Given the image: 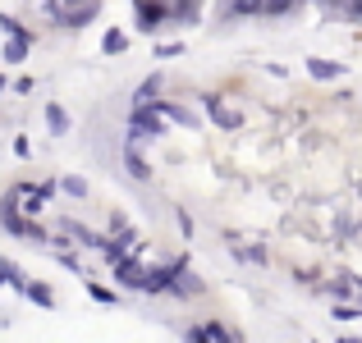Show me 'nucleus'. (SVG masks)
<instances>
[{
  "instance_id": "7ed1b4c3",
  "label": "nucleus",
  "mask_w": 362,
  "mask_h": 343,
  "mask_svg": "<svg viewBox=\"0 0 362 343\" xmlns=\"http://www.w3.org/2000/svg\"><path fill=\"white\" fill-rule=\"evenodd\" d=\"M184 343H243V339L234 335V330H225L221 320H206V325H188Z\"/></svg>"
},
{
  "instance_id": "39448f33",
  "label": "nucleus",
  "mask_w": 362,
  "mask_h": 343,
  "mask_svg": "<svg viewBox=\"0 0 362 343\" xmlns=\"http://www.w3.org/2000/svg\"><path fill=\"white\" fill-rule=\"evenodd\" d=\"M133 18H138L142 32H156V28L170 18V9L165 5H151V0H138V5H133Z\"/></svg>"
},
{
  "instance_id": "ddd939ff",
  "label": "nucleus",
  "mask_w": 362,
  "mask_h": 343,
  "mask_svg": "<svg viewBox=\"0 0 362 343\" xmlns=\"http://www.w3.org/2000/svg\"><path fill=\"white\" fill-rule=\"evenodd\" d=\"M124 165H129V174H133V179H142V183L151 179V165L142 160V151H129V147H124Z\"/></svg>"
},
{
  "instance_id": "4468645a",
  "label": "nucleus",
  "mask_w": 362,
  "mask_h": 343,
  "mask_svg": "<svg viewBox=\"0 0 362 343\" xmlns=\"http://www.w3.org/2000/svg\"><path fill=\"white\" fill-rule=\"evenodd\" d=\"M170 293H175V298H197V293H202V279H197V275H179V279H175V289H170Z\"/></svg>"
},
{
  "instance_id": "423d86ee",
  "label": "nucleus",
  "mask_w": 362,
  "mask_h": 343,
  "mask_svg": "<svg viewBox=\"0 0 362 343\" xmlns=\"http://www.w3.org/2000/svg\"><path fill=\"white\" fill-rule=\"evenodd\" d=\"M151 110H156L160 119H170V124H184V128H197V114L188 110V106H175V101H151Z\"/></svg>"
},
{
  "instance_id": "9d476101",
  "label": "nucleus",
  "mask_w": 362,
  "mask_h": 343,
  "mask_svg": "<svg viewBox=\"0 0 362 343\" xmlns=\"http://www.w3.org/2000/svg\"><path fill=\"white\" fill-rule=\"evenodd\" d=\"M308 73H312V78H321V83H330V78H339V73H344V64H335V60H321V55H312V60H308Z\"/></svg>"
},
{
  "instance_id": "f03ea898",
  "label": "nucleus",
  "mask_w": 362,
  "mask_h": 343,
  "mask_svg": "<svg viewBox=\"0 0 362 343\" xmlns=\"http://www.w3.org/2000/svg\"><path fill=\"white\" fill-rule=\"evenodd\" d=\"M18 188H9L5 193V202H0V229H5V234H14V238H28V224L33 220H23V211H18Z\"/></svg>"
},
{
  "instance_id": "bb28decb",
  "label": "nucleus",
  "mask_w": 362,
  "mask_h": 343,
  "mask_svg": "<svg viewBox=\"0 0 362 343\" xmlns=\"http://www.w3.org/2000/svg\"><path fill=\"white\" fill-rule=\"evenodd\" d=\"M362 307H335V320H354Z\"/></svg>"
},
{
  "instance_id": "dca6fc26",
  "label": "nucleus",
  "mask_w": 362,
  "mask_h": 343,
  "mask_svg": "<svg viewBox=\"0 0 362 343\" xmlns=\"http://www.w3.org/2000/svg\"><path fill=\"white\" fill-rule=\"evenodd\" d=\"M60 183V193H69V197H88V179H78V174H64V179H55Z\"/></svg>"
},
{
  "instance_id": "9b49d317",
  "label": "nucleus",
  "mask_w": 362,
  "mask_h": 343,
  "mask_svg": "<svg viewBox=\"0 0 362 343\" xmlns=\"http://www.w3.org/2000/svg\"><path fill=\"white\" fill-rule=\"evenodd\" d=\"M151 101H160V73L142 78V83H138V92H133V106H151Z\"/></svg>"
},
{
  "instance_id": "20e7f679",
  "label": "nucleus",
  "mask_w": 362,
  "mask_h": 343,
  "mask_svg": "<svg viewBox=\"0 0 362 343\" xmlns=\"http://www.w3.org/2000/svg\"><path fill=\"white\" fill-rule=\"evenodd\" d=\"M110 270H115V284H124V289H142V279H147V270H142V247H133V256H124Z\"/></svg>"
},
{
  "instance_id": "f3484780",
  "label": "nucleus",
  "mask_w": 362,
  "mask_h": 343,
  "mask_svg": "<svg viewBox=\"0 0 362 343\" xmlns=\"http://www.w3.org/2000/svg\"><path fill=\"white\" fill-rule=\"evenodd\" d=\"M28 51H33V42H5V64H23Z\"/></svg>"
},
{
  "instance_id": "aec40b11",
  "label": "nucleus",
  "mask_w": 362,
  "mask_h": 343,
  "mask_svg": "<svg viewBox=\"0 0 362 343\" xmlns=\"http://www.w3.org/2000/svg\"><path fill=\"white\" fill-rule=\"evenodd\" d=\"M230 14L234 18H247V14H262V5H257V0H239V5H230Z\"/></svg>"
},
{
  "instance_id": "c85d7f7f",
  "label": "nucleus",
  "mask_w": 362,
  "mask_h": 343,
  "mask_svg": "<svg viewBox=\"0 0 362 343\" xmlns=\"http://www.w3.org/2000/svg\"><path fill=\"white\" fill-rule=\"evenodd\" d=\"M339 343H362V339H349V335H344V339H339Z\"/></svg>"
},
{
  "instance_id": "c756f323",
  "label": "nucleus",
  "mask_w": 362,
  "mask_h": 343,
  "mask_svg": "<svg viewBox=\"0 0 362 343\" xmlns=\"http://www.w3.org/2000/svg\"><path fill=\"white\" fill-rule=\"evenodd\" d=\"M0 92H5V73H0Z\"/></svg>"
},
{
  "instance_id": "0eeeda50",
  "label": "nucleus",
  "mask_w": 362,
  "mask_h": 343,
  "mask_svg": "<svg viewBox=\"0 0 362 343\" xmlns=\"http://www.w3.org/2000/svg\"><path fill=\"white\" fill-rule=\"evenodd\" d=\"M23 298H28V302H37V307H46V311L55 307V289H51V284H46V279H28Z\"/></svg>"
},
{
  "instance_id": "2eb2a0df",
  "label": "nucleus",
  "mask_w": 362,
  "mask_h": 343,
  "mask_svg": "<svg viewBox=\"0 0 362 343\" xmlns=\"http://www.w3.org/2000/svg\"><path fill=\"white\" fill-rule=\"evenodd\" d=\"M101 51H106V55H124V51H129V37H124L119 28H110V32L101 37Z\"/></svg>"
},
{
  "instance_id": "6ab92c4d",
  "label": "nucleus",
  "mask_w": 362,
  "mask_h": 343,
  "mask_svg": "<svg viewBox=\"0 0 362 343\" xmlns=\"http://www.w3.org/2000/svg\"><path fill=\"white\" fill-rule=\"evenodd\" d=\"M234 256H239V261H247V265H266V252H262V247H239Z\"/></svg>"
},
{
  "instance_id": "a878e982",
  "label": "nucleus",
  "mask_w": 362,
  "mask_h": 343,
  "mask_svg": "<svg viewBox=\"0 0 362 343\" xmlns=\"http://www.w3.org/2000/svg\"><path fill=\"white\" fill-rule=\"evenodd\" d=\"M179 234H184V238H193V220H188V211H179Z\"/></svg>"
},
{
  "instance_id": "a211bd4d",
  "label": "nucleus",
  "mask_w": 362,
  "mask_h": 343,
  "mask_svg": "<svg viewBox=\"0 0 362 343\" xmlns=\"http://www.w3.org/2000/svg\"><path fill=\"white\" fill-rule=\"evenodd\" d=\"M92 302H101V307H119V293L115 289H106V284H92Z\"/></svg>"
},
{
  "instance_id": "412c9836",
  "label": "nucleus",
  "mask_w": 362,
  "mask_h": 343,
  "mask_svg": "<svg viewBox=\"0 0 362 343\" xmlns=\"http://www.w3.org/2000/svg\"><path fill=\"white\" fill-rule=\"evenodd\" d=\"M28 243H42V247L51 243V234H46V224H37V220L28 224Z\"/></svg>"
},
{
  "instance_id": "f257e3e1",
  "label": "nucleus",
  "mask_w": 362,
  "mask_h": 343,
  "mask_svg": "<svg viewBox=\"0 0 362 343\" xmlns=\"http://www.w3.org/2000/svg\"><path fill=\"white\" fill-rule=\"evenodd\" d=\"M160 133H165V119H160L156 110L151 106H133L129 110V138H160Z\"/></svg>"
},
{
  "instance_id": "b1692460",
  "label": "nucleus",
  "mask_w": 362,
  "mask_h": 343,
  "mask_svg": "<svg viewBox=\"0 0 362 343\" xmlns=\"http://www.w3.org/2000/svg\"><path fill=\"white\" fill-rule=\"evenodd\" d=\"M170 14H175V18H184V23H193V18H197V5H175Z\"/></svg>"
},
{
  "instance_id": "4be33fe9",
  "label": "nucleus",
  "mask_w": 362,
  "mask_h": 343,
  "mask_svg": "<svg viewBox=\"0 0 362 343\" xmlns=\"http://www.w3.org/2000/svg\"><path fill=\"white\" fill-rule=\"evenodd\" d=\"M55 261L64 265V270H74V275H83V261H78V252H60Z\"/></svg>"
},
{
  "instance_id": "cd10ccee",
  "label": "nucleus",
  "mask_w": 362,
  "mask_h": 343,
  "mask_svg": "<svg viewBox=\"0 0 362 343\" xmlns=\"http://www.w3.org/2000/svg\"><path fill=\"white\" fill-rule=\"evenodd\" d=\"M0 289H5V256H0Z\"/></svg>"
},
{
  "instance_id": "5701e85b",
  "label": "nucleus",
  "mask_w": 362,
  "mask_h": 343,
  "mask_svg": "<svg viewBox=\"0 0 362 343\" xmlns=\"http://www.w3.org/2000/svg\"><path fill=\"white\" fill-rule=\"evenodd\" d=\"M14 156H18V160H28V156H33V142H28L23 133H18V138H14Z\"/></svg>"
},
{
  "instance_id": "393cba45",
  "label": "nucleus",
  "mask_w": 362,
  "mask_h": 343,
  "mask_svg": "<svg viewBox=\"0 0 362 343\" xmlns=\"http://www.w3.org/2000/svg\"><path fill=\"white\" fill-rule=\"evenodd\" d=\"M179 51H184V42H165V46H156L160 60H170V55H179Z\"/></svg>"
},
{
  "instance_id": "7c9ffc66",
  "label": "nucleus",
  "mask_w": 362,
  "mask_h": 343,
  "mask_svg": "<svg viewBox=\"0 0 362 343\" xmlns=\"http://www.w3.org/2000/svg\"><path fill=\"white\" fill-rule=\"evenodd\" d=\"M354 14H362V9H354Z\"/></svg>"
},
{
  "instance_id": "f8f14e48",
  "label": "nucleus",
  "mask_w": 362,
  "mask_h": 343,
  "mask_svg": "<svg viewBox=\"0 0 362 343\" xmlns=\"http://www.w3.org/2000/svg\"><path fill=\"white\" fill-rule=\"evenodd\" d=\"M46 128H51V138H64V133H69V110L64 106H46Z\"/></svg>"
},
{
  "instance_id": "6e6552de",
  "label": "nucleus",
  "mask_w": 362,
  "mask_h": 343,
  "mask_svg": "<svg viewBox=\"0 0 362 343\" xmlns=\"http://www.w3.org/2000/svg\"><path fill=\"white\" fill-rule=\"evenodd\" d=\"M97 14H101V5H69L64 18H60V28H83V23H92Z\"/></svg>"
},
{
  "instance_id": "1a4fd4ad",
  "label": "nucleus",
  "mask_w": 362,
  "mask_h": 343,
  "mask_svg": "<svg viewBox=\"0 0 362 343\" xmlns=\"http://www.w3.org/2000/svg\"><path fill=\"white\" fill-rule=\"evenodd\" d=\"M206 110H211V119L221 124V128H239V124H243V114H239V110L221 106V101H216V97H206Z\"/></svg>"
}]
</instances>
